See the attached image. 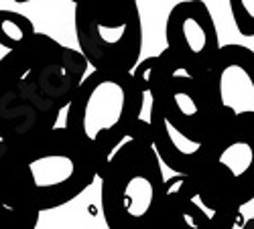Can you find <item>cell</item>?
Returning a JSON list of instances; mask_svg holds the SVG:
<instances>
[{
  "label": "cell",
  "mask_w": 254,
  "mask_h": 229,
  "mask_svg": "<svg viewBox=\"0 0 254 229\" xmlns=\"http://www.w3.org/2000/svg\"><path fill=\"white\" fill-rule=\"evenodd\" d=\"M69 2L75 6H88L92 10H98V12H114V10H122L124 6H128L136 0H69Z\"/></svg>",
  "instance_id": "4fadbf2b"
},
{
  "label": "cell",
  "mask_w": 254,
  "mask_h": 229,
  "mask_svg": "<svg viewBox=\"0 0 254 229\" xmlns=\"http://www.w3.org/2000/svg\"><path fill=\"white\" fill-rule=\"evenodd\" d=\"M98 177L106 227L161 229L165 175L151 142L126 138Z\"/></svg>",
  "instance_id": "3957f363"
},
{
  "label": "cell",
  "mask_w": 254,
  "mask_h": 229,
  "mask_svg": "<svg viewBox=\"0 0 254 229\" xmlns=\"http://www.w3.org/2000/svg\"><path fill=\"white\" fill-rule=\"evenodd\" d=\"M88 67L79 49L65 47L51 35L37 31L23 45L0 57V73L57 110L67 108Z\"/></svg>",
  "instance_id": "277c9868"
},
{
  "label": "cell",
  "mask_w": 254,
  "mask_h": 229,
  "mask_svg": "<svg viewBox=\"0 0 254 229\" xmlns=\"http://www.w3.org/2000/svg\"><path fill=\"white\" fill-rule=\"evenodd\" d=\"M167 47L195 71L205 73L220 49L216 20L203 0H181L169 10L165 23Z\"/></svg>",
  "instance_id": "9c48e42d"
},
{
  "label": "cell",
  "mask_w": 254,
  "mask_h": 229,
  "mask_svg": "<svg viewBox=\"0 0 254 229\" xmlns=\"http://www.w3.org/2000/svg\"><path fill=\"white\" fill-rule=\"evenodd\" d=\"M65 110V128L90 148L102 173L106 160L136 126L142 112V90L132 71L92 69Z\"/></svg>",
  "instance_id": "7a4b0ae2"
},
{
  "label": "cell",
  "mask_w": 254,
  "mask_h": 229,
  "mask_svg": "<svg viewBox=\"0 0 254 229\" xmlns=\"http://www.w3.org/2000/svg\"><path fill=\"white\" fill-rule=\"evenodd\" d=\"M77 49L92 69L132 71L142 53V16L138 2L114 12L73 6Z\"/></svg>",
  "instance_id": "8992f818"
},
{
  "label": "cell",
  "mask_w": 254,
  "mask_h": 229,
  "mask_svg": "<svg viewBox=\"0 0 254 229\" xmlns=\"http://www.w3.org/2000/svg\"><path fill=\"white\" fill-rule=\"evenodd\" d=\"M228 4L236 31L246 39H254V0H228Z\"/></svg>",
  "instance_id": "7c38bea8"
},
{
  "label": "cell",
  "mask_w": 254,
  "mask_h": 229,
  "mask_svg": "<svg viewBox=\"0 0 254 229\" xmlns=\"http://www.w3.org/2000/svg\"><path fill=\"white\" fill-rule=\"evenodd\" d=\"M193 177L220 209L242 211L254 201V116L228 122Z\"/></svg>",
  "instance_id": "5b68a950"
},
{
  "label": "cell",
  "mask_w": 254,
  "mask_h": 229,
  "mask_svg": "<svg viewBox=\"0 0 254 229\" xmlns=\"http://www.w3.org/2000/svg\"><path fill=\"white\" fill-rule=\"evenodd\" d=\"M12 2H18V4H27V2H33V0H12Z\"/></svg>",
  "instance_id": "5bb4252c"
},
{
  "label": "cell",
  "mask_w": 254,
  "mask_h": 229,
  "mask_svg": "<svg viewBox=\"0 0 254 229\" xmlns=\"http://www.w3.org/2000/svg\"><path fill=\"white\" fill-rule=\"evenodd\" d=\"M33 20L16 10H0V47L14 49L35 35Z\"/></svg>",
  "instance_id": "8fae6325"
},
{
  "label": "cell",
  "mask_w": 254,
  "mask_h": 229,
  "mask_svg": "<svg viewBox=\"0 0 254 229\" xmlns=\"http://www.w3.org/2000/svg\"><path fill=\"white\" fill-rule=\"evenodd\" d=\"M59 114L61 110L0 73V150L14 148L53 128L59 122Z\"/></svg>",
  "instance_id": "30bf717a"
},
{
  "label": "cell",
  "mask_w": 254,
  "mask_h": 229,
  "mask_svg": "<svg viewBox=\"0 0 254 229\" xmlns=\"http://www.w3.org/2000/svg\"><path fill=\"white\" fill-rule=\"evenodd\" d=\"M207 90L230 118L254 116V51L246 45H220L203 73Z\"/></svg>",
  "instance_id": "ba28073f"
},
{
  "label": "cell",
  "mask_w": 254,
  "mask_h": 229,
  "mask_svg": "<svg viewBox=\"0 0 254 229\" xmlns=\"http://www.w3.org/2000/svg\"><path fill=\"white\" fill-rule=\"evenodd\" d=\"M242 211L216 207L193 175L173 173L165 179L161 229H242Z\"/></svg>",
  "instance_id": "52a82bcc"
},
{
  "label": "cell",
  "mask_w": 254,
  "mask_h": 229,
  "mask_svg": "<svg viewBox=\"0 0 254 229\" xmlns=\"http://www.w3.org/2000/svg\"><path fill=\"white\" fill-rule=\"evenodd\" d=\"M165 49L167 75L155 92H142V112L130 138L151 142L171 173L193 175L232 118L211 97L203 73Z\"/></svg>",
  "instance_id": "6da1fadb"
}]
</instances>
